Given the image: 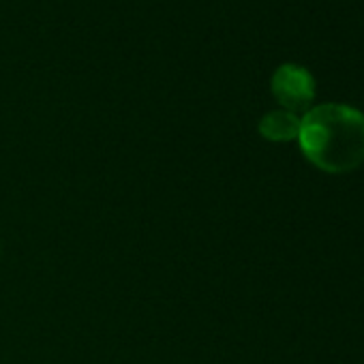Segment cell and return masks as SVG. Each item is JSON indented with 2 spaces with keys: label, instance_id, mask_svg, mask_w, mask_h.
<instances>
[{
  "label": "cell",
  "instance_id": "6da1fadb",
  "mask_svg": "<svg viewBox=\"0 0 364 364\" xmlns=\"http://www.w3.org/2000/svg\"><path fill=\"white\" fill-rule=\"evenodd\" d=\"M304 156L326 173H347L364 163V114L343 103H321L300 118Z\"/></svg>",
  "mask_w": 364,
  "mask_h": 364
},
{
  "label": "cell",
  "instance_id": "7a4b0ae2",
  "mask_svg": "<svg viewBox=\"0 0 364 364\" xmlns=\"http://www.w3.org/2000/svg\"><path fill=\"white\" fill-rule=\"evenodd\" d=\"M272 95L274 99L283 105V109L287 112H309V105L315 99V80L313 75L300 67V65H291L285 63L281 65L270 82Z\"/></svg>",
  "mask_w": 364,
  "mask_h": 364
},
{
  "label": "cell",
  "instance_id": "3957f363",
  "mask_svg": "<svg viewBox=\"0 0 364 364\" xmlns=\"http://www.w3.org/2000/svg\"><path fill=\"white\" fill-rule=\"evenodd\" d=\"M259 133L270 141H291L300 133V116L287 109L268 112L259 120Z\"/></svg>",
  "mask_w": 364,
  "mask_h": 364
}]
</instances>
